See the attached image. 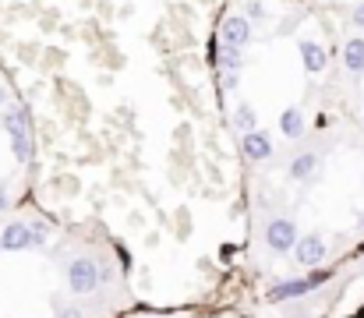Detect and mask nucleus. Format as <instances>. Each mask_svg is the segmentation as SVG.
Returning <instances> with one entry per match:
<instances>
[{"instance_id": "21", "label": "nucleus", "mask_w": 364, "mask_h": 318, "mask_svg": "<svg viewBox=\"0 0 364 318\" xmlns=\"http://www.w3.org/2000/svg\"><path fill=\"white\" fill-rule=\"evenodd\" d=\"M7 206H11V195H7V188H4V184H0V212L7 209Z\"/></svg>"}, {"instance_id": "5", "label": "nucleus", "mask_w": 364, "mask_h": 318, "mask_svg": "<svg viewBox=\"0 0 364 318\" xmlns=\"http://www.w3.org/2000/svg\"><path fill=\"white\" fill-rule=\"evenodd\" d=\"M32 226L25 223V219H11V223H4V230H0V251H28L32 248Z\"/></svg>"}, {"instance_id": "7", "label": "nucleus", "mask_w": 364, "mask_h": 318, "mask_svg": "<svg viewBox=\"0 0 364 318\" xmlns=\"http://www.w3.org/2000/svg\"><path fill=\"white\" fill-rule=\"evenodd\" d=\"M297 53H301V68H304L308 75H322V71L329 68V53H326V46L315 43V39H301V43H297Z\"/></svg>"}, {"instance_id": "18", "label": "nucleus", "mask_w": 364, "mask_h": 318, "mask_svg": "<svg viewBox=\"0 0 364 318\" xmlns=\"http://www.w3.org/2000/svg\"><path fill=\"white\" fill-rule=\"evenodd\" d=\"M329 280H333V269H308V283H311L315 290H318L322 283H329Z\"/></svg>"}, {"instance_id": "17", "label": "nucleus", "mask_w": 364, "mask_h": 318, "mask_svg": "<svg viewBox=\"0 0 364 318\" xmlns=\"http://www.w3.org/2000/svg\"><path fill=\"white\" fill-rule=\"evenodd\" d=\"M220 85H223V92H237V85H241V71H220Z\"/></svg>"}, {"instance_id": "14", "label": "nucleus", "mask_w": 364, "mask_h": 318, "mask_svg": "<svg viewBox=\"0 0 364 318\" xmlns=\"http://www.w3.org/2000/svg\"><path fill=\"white\" fill-rule=\"evenodd\" d=\"M230 124L241 131V134H251V131H258V113H255V106L251 103H237L234 110V117H230Z\"/></svg>"}, {"instance_id": "12", "label": "nucleus", "mask_w": 364, "mask_h": 318, "mask_svg": "<svg viewBox=\"0 0 364 318\" xmlns=\"http://www.w3.org/2000/svg\"><path fill=\"white\" fill-rule=\"evenodd\" d=\"M343 68H347L350 78H361L364 75V39L361 36H354V39L343 43Z\"/></svg>"}, {"instance_id": "20", "label": "nucleus", "mask_w": 364, "mask_h": 318, "mask_svg": "<svg viewBox=\"0 0 364 318\" xmlns=\"http://www.w3.org/2000/svg\"><path fill=\"white\" fill-rule=\"evenodd\" d=\"M57 318H85L82 308H57Z\"/></svg>"}, {"instance_id": "4", "label": "nucleus", "mask_w": 364, "mask_h": 318, "mask_svg": "<svg viewBox=\"0 0 364 318\" xmlns=\"http://www.w3.org/2000/svg\"><path fill=\"white\" fill-rule=\"evenodd\" d=\"M251 39H255V32H251V21H247L244 14H230V18H223V21H220V43L244 50Z\"/></svg>"}, {"instance_id": "15", "label": "nucleus", "mask_w": 364, "mask_h": 318, "mask_svg": "<svg viewBox=\"0 0 364 318\" xmlns=\"http://www.w3.org/2000/svg\"><path fill=\"white\" fill-rule=\"evenodd\" d=\"M11 152H14V159H18V163H32V152H36L32 134H28V138H14V142H11Z\"/></svg>"}, {"instance_id": "9", "label": "nucleus", "mask_w": 364, "mask_h": 318, "mask_svg": "<svg viewBox=\"0 0 364 318\" xmlns=\"http://www.w3.org/2000/svg\"><path fill=\"white\" fill-rule=\"evenodd\" d=\"M318 163H322V159H318V152H315V149H308V152H297V156L290 159L287 174H290V181H301V184H304V181H311V177L318 174Z\"/></svg>"}, {"instance_id": "24", "label": "nucleus", "mask_w": 364, "mask_h": 318, "mask_svg": "<svg viewBox=\"0 0 364 318\" xmlns=\"http://www.w3.org/2000/svg\"><path fill=\"white\" fill-rule=\"evenodd\" d=\"M358 255H364V240H361V244H358Z\"/></svg>"}, {"instance_id": "3", "label": "nucleus", "mask_w": 364, "mask_h": 318, "mask_svg": "<svg viewBox=\"0 0 364 318\" xmlns=\"http://www.w3.org/2000/svg\"><path fill=\"white\" fill-rule=\"evenodd\" d=\"M326 237H318V233H301V240H297V248H294V258H297V265H304V269H318L322 265V258H326Z\"/></svg>"}, {"instance_id": "13", "label": "nucleus", "mask_w": 364, "mask_h": 318, "mask_svg": "<svg viewBox=\"0 0 364 318\" xmlns=\"http://www.w3.org/2000/svg\"><path fill=\"white\" fill-rule=\"evenodd\" d=\"M213 60H216V68H220V71H241V68H244V50H237V46H227V43H216Z\"/></svg>"}, {"instance_id": "6", "label": "nucleus", "mask_w": 364, "mask_h": 318, "mask_svg": "<svg viewBox=\"0 0 364 318\" xmlns=\"http://www.w3.org/2000/svg\"><path fill=\"white\" fill-rule=\"evenodd\" d=\"M241 152L247 163H269L272 159V138L258 127V131H251V134H241Z\"/></svg>"}, {"instance_id": "23", "label": "nucleus", "mask_w": 364, "mask_h": 318, "mask_svg": "<svg viewBox=\"0 0 364 318\" xmlns=\"http://www.w3.org/2000/svg\"><path fill=\"white\" fill-rule=\"evenodd\" d=\"M358 226H364V212H361V216H358Z\"/></svg>"}, {"instance_id": "2", "label": "nucleus", "mask_w": 364, "mask_h": 318, "mask_svg": "<svg viewBox=\"0 0 364 318\" xmlns=\"http://www.w3.org/2000/svg\"><path fill=\"white\" fill-rule=\"evenodd\" d=\"M297 240H301V233H297V223L294 219H287V216L269 219V226H265V248L272 255H290L297 248Z\"/></svg>"}, {"instance_id": "22", "label": "nucleus", "mask_w": 364, "mask_h": 318, "mask_svg": "<svg viewBox=\"0 0 364 318\" xmlns=\"http://www.w3.org/2000/svg\"><path fill=\"white\" fill-rule=\"evenodd\" d=\"M7 106V89H0V110Z\"/></svg>"}, {"instance_id": "11", "label": "nucleus", "mask_w": 364, "mask_h": 318, "mask_svg": "<svg viewBox=\"0 0 364 318\" xmlns=\"http://www.w3.org/2000/svg\"><path fill=\"white\" fill-rule=\"evenodd\" d=\"M304 131H308L304 113H301L297 106H287V110L279 113V134H283L287 142H297V138H304Z\"/></svg>"}, {"instance_id": "25", "label": "nucleus", "mask_w": 364, "mask_h": 318, "mask_svg": "<svg viewBox=\"0 0 364 318\" xmlns=\"http://www.w3.org/2000/svg\"><path fill=\"white\" fill-rule=\"evenodd\" d=\"M152 318H159V315H152Z\"/></svg>"}, {"instance_id": "10", "label": "nucleus", "mask_w": 364, "mask_h": 318, "mask_svg": "<svg viewBox=\"0 0 364 318\" xmlns=\"http://www.w3.org/2000/svg\"><path fill=\"white\" fill-rule=\"evenodd\" d=\"M315 287L308 283V276H294V280H279L272 290H269V301H297L304 294H311Z\"/></svg>"}, {"instance_id": "8", "label": "nucleus", "mask_w": 364, "mask_h": 318, "mask_svg": "<svg viewBox=\"0 0 364 318\" xmlns=\"http://www.w3.org/2000/svg\"><path fill=\"white\" fill-rule=\"evenodd\" d=\"M0 124H4V131L11 134V142H14V138H28V134H32L28 113H25V106H18V103H7L4 110H0Z\"/></svg>"}, {"instance_id": "16", "label": "nucleus", "mask_w": 364, "mask_h": 318, "mask_svg": "<svg viewBox=\"0 0 364 318\" xmlns=\"http://www.w3.org/2000/svg\"><path fill=\"white\" fill-rule=\"evenodd\" d=\"M244 18L251 21V25H262L269 14H265V4L262 0H244Z\"/></svg>"}, {"instance_id": "1", "label": "nucleus", "mask_w": 364, "mask_h": 318, "mask_svg": "<svg viewBox=\"0 0 364 318\" xmlns=\"http://www.w3.org/2000/svg\"><path fill=\"white\" fill-rule=\"evenodd\" d=\"M100 262L96 258H89V255H78V258H71V265H68V287H71V294H78V297H89V294H96L100 290Z\"/></svg>"}, {"instance_id": "19", "label": "nucleus", "mask_w": 364, "mask_h": 318, "mask_svg": "<svg viewBox=\"0 0 364 318\" xmlns=\"http://www.w3.org/2000/svg\"><path fill=\"white\" fill-rule=\"evenodd\" d=\"M350 21H354V28H364V0L354 4V11H350Z\"/></svg>"}]
</instances>
